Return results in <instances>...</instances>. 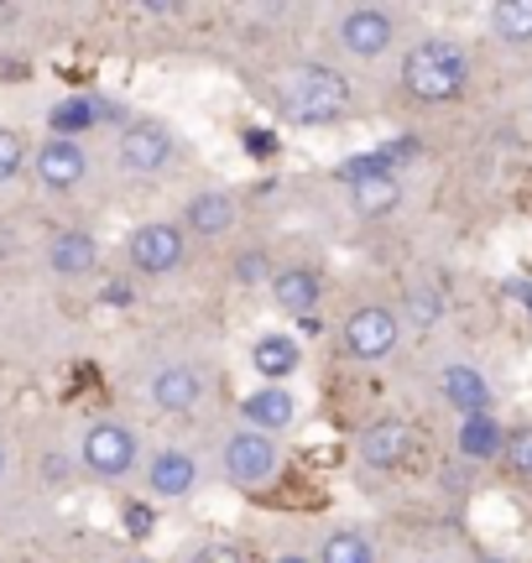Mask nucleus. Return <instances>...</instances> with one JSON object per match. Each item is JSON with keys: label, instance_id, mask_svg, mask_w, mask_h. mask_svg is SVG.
I'll list each match as a JSON object with an SVG mask.
<instances>
[{"label": "nucleus", "instance_id": "1", "mask_svg": "<svg viewBox=\"0 0 532 563\" xmlns=\"http://www.w3.org/2000/svg\"><path fill=\"white\" fill-rule=\"evenodd\" d=\"M142 402L167 422H193L220 391V361L204 350H157L136 376Z\"/></svg>", "mask_w": 532, "mask_h": 563}, {"label": "nucleus", "instance_id": "2", "mask_svg": "<svg viewBox=\"0 0 532 563\" xmlns=\"http://www.w3.org/2000/svg\"><path fill=\"white\" fill-rule=\"evenodd\" d=\"M271 104H277L282 121L303 125V131H324V125L350 121V110H355V79L334 58H298L277 74Z\"/></svg>", "mask_w": 532, "mask_h": 563}, {"label": "nucleus", "instance_id": "3", "mask_svg": "<svg viewBox=\"0 0 532 563\" xmlns=\"http://www.w3.org/2000/svg\"><path fill=\"white\" fill-rule=\"evenodd\" d=\"M475 63L470 47L459 37H418L402 47L397 63V84L412 104H454L470 95Z\"/></svg>", "mask_w": 532, "mask_h": 563}, {"label": "nucleus", "instance_id": "4", "mask_svg": "<svg viewBox=\"0 0 532 563\" xmlns=\"http://www.w3.org/2000/svg\"><path fill=\"white\" fill-rule=\"evenodd\" d=\"M152 443L142 439V428L121 412H100V418H89L79 428V439H74V464H79V475L100 485H131L142 475V460Z\"/></svg>", "mask_w": 532, "mask_h": 563}, {"label": "nucleus", "instance_id": "5", "mask_svg": "<svg viewBox=\"0 0 532 563\" xmlns=\"http://www.w3.org/2000/svg\"><path fill=\"white\" fill-rule=\"evenodd\" d=\"M209 470H214L230 490L256 496V490H271V485L282 481L287 449H282V439H266L256 428L230 422V428H220L214 443H209Z\"/></svg>", "mask_w": 532, "mask_h": 563}, {"label": "nucleus", "instance_id": "6", "mask_svg": "<svg viewBox=\"0 0 532 563\" xmlns=\"http://www.w3.org/2000/svg\"><path fill=\"white\" fill-rule=\"evenodd\" d=\"M324 42L340 63H381L402 47V11L381 5V0L340 5L324 26Z\"/></svg>", "mask_w": 532, "mask_h": 563}, {"label": "nucleus", "instance_id": "7", "mask_svg": "<svg viewBox=\"0 0 532 563\" xmlns=\"http://www.w3.org/2000/svg\"><path fill=\"white\" fill-rule=\"evenodd\" d=\"M184 162V141L167 121L157 115H131V121L115 131L110 141V167L121 178H136V183H157V178H173Z\"/></svg>", "mask_w": 532, "mask_h": 563}, {"label": "nucleus", "instance_id": "8", "mask_svg": "<svg viewBox=\"0 0 532 563\" xmlns=\"http://www.w3.org/2000/svg\"><path fill=\"white\" fill-rule=\"evenodd\" d=\"M209 481V460L199 449H188V443H152L142 460V496L152 506H178V501H193L199 496V485Z\"/></svg>", "mask_w": 532, "mask_h": 563}, {"label": "nucleus", "instance_id": "9", "mask_svg": "<svg viewBox=\"0 0 532 563\" xmlns=\"http://www.w3.org/2000/svg\"><path fill=\"white\" fill-rule=\"evenodd\" d=\"M188 251H193V241L184 235L178 220H142V224H131L121 241L125 272H131V277H146V282L178 277L188 266Z\"/></svg>", "mask_w": 532, "mask_h": 563}, {"label": "nucleus", "instance_id": "10", "mask_svg": "<svg viewBox=\"0 0 532 563\" xmlns=\"http://www.w3.org/2000/svg\"><path fill=\"white\" fill-rule=\"evenodd\" d=\"M402 334H408V329H402V313H397L391 302H361V308H350L345 323H340V350L361 365H381L397 355Z\"/></svg>", "mask_w": 532, "mask_h": 563}, {"label": "nucleus", "instance_id": "11", "mask_svg": "<svg viewBox=\"0 0 532 563\" xmlns=\"http://www.w3.org/2000/svg\"><path fill=\"white\" fill-rule=\"evenodd\" d=\"M26 173L37 178V188L47 194H79L95 183V152H89V141H58L47 136L32 146V162H26Z\"/></svg>", "mask_w": 532, "mask_h": 563}, {"label": "nucleus", "instance_id": "12", "mask_svg": "<svg viewBox=\"0 0 532 563\" xmlns=\"http://www.w3.org/2000/svg\"><path fill=\"white\" fill-rule=\"evenodd\" d=\"M423 454V433L408 418H376L355 433V460L376 470V475H397Z\"/></svg>", "mask_w": 532, "mask_h": 563}, {"label": "nucleus", "instance_id": "13", "mask_svg": "<svg viewBox=\"0 0 532 563\" xmlns=\"http://www.w3.org/2000/svg\"><path fill=\"white\" fill-rule=\"evenodd\" d=\"M131 121L121 104H110L104 95H63V100L47 104V115H42V125H47V136L58 141H89L100 125H121Z\"/></svg>", "mask_w": 532, "mask_h": 563}, {"label": "nucleus", "instance_id": "14", "mask_svg": "<svg viewBox=\"0 0 532 563\" xmlns=\"http://www.w3.org/2000/svg\"><path fill=\"white\" fill-rule=\"evenodd\" d=\"M178 224H184L188 241H204V245H220L235 235L241 224V199L230 188H193L178 209Z\"/></svg>", "mask_w": 532, "mask_h": 563}, {"label": "nucleus", "instance_id": "15", "mask_svg": "<svg viewBox=\"0 0 532 563\" xmlns=\"http://www.w3.org/2000/svg\"><path fill=\"white\" fill-rule=\"evenodd\" d=\"M42 262L58 282H84V277H100L104 266V245L95 230H84V224H63L53 230L47 241H42Z\"/></svg>", "mask_w": 532, "mask_h": 563}, {"label": "nucleus", "instance_id": "16", "mask_svg": "<svg viewBox=\"0 0 532 563\" xmlns=\"http://www.w3.org/2000/svg\"><path fill=\"white\" fill-rule=\"evenodd\" d=\"M298 418H303V402H298V391H292V386H256V391L241 397V412H235L241 428H256V433H266V439L292 433Z\"/></svg>", "mask_w": 532, "mask_h": 563}, {"label": "nucleus", "instance_id": "17", "mask_svg": "<svg viewBox=\"0 0 532 563\" xmlns=\"http://www.w3.org/2000/svg\"><path fill=\"white\" fill-rule=\"evenodd\" d=\"M266 292H271V302L282 308L287 319L298 323V319H313V313L324 308L329 282H324V272H319V266L292 262V266H277V277L266 282Z\"/></svg>", "mask_w": 532, "mask_h": 563}, {"label": "nucleus", "instance_id": "18", "mask_svg": "<svg viewBox=\"0 0 532 563\" xmlns=\"http://www.w3.org/2000/svg\"><path fill=\"white\" fill-rule=\"evenodd\" d=\"M433 382H439V397H444L459 418H480V412L496 407L491 382H486V371L475 361H444L433 371Z\"/></svg>", "mask_w": 532, "mask_h": 563}, {"label": "nucleus", "instance_id": "19", "mask_svg": "<svg viewBox=\"0 0 532 563\" xmlns=\"http://www.w3.org/2000/svg\"><path fill=\"white\" fill-rule=\"evenodd\" d=\"M251 371L262 376V386H287L303 371V340L282 334V329H266L251 340Z\"/></svg>", "mask_w": 532, "mask_h": 563}, {"label": "nucleus", "instance_id": "20", "mask_svg": "<svg viewBox=\"0 0 532 563\" xmlns=\"http://www.w3.org/2000/svg\"><path fill=\"white\" fill-rule=\"evenodd\" d=\"M313 553V563H376L381 553H376V538H370L366 527L355 522H334L319 532V543L308 548Z\"/></svg>", "mask_w": 532, "mask_h": 563}, {"label": "nucleus", "instance_id": "21", "mask_svg": "<svg viewBox=\"0 0 532 563\" xmlns=\"http://www.w3.org/2000/svg\"><path fill=\"white\" fill-rule=\"evenodd\" d=\"M345 199H350V214H355V220H391V214L408 203V188H402L397 173H387V178L350 183Z\"/></svg>", "mask_w": 532, "mask_h": 563}, {"label": "nucleus", "instance_id": "22", "mask_svg": "<svg viewBox=\"0 0 532 563\" xmlns=\"http://www.w3.org/2000/svg\"><path fill=\"white\" fill-rule=\"evenodd\" d=\"M408 157H418V141H387V146H370V152H355V157H345L340 167H334V178L345 183H366V178H387V173H397Z\"/></svg>", "mask_w": 532, "mask_h": 563}, {"label": "nucleus", "instance_id": "23", "mask_svg": "<svg viewBox=\"0 0 532 563\" xmlns=\"http://www.w3.org/2000/svg\"><path fill=\"white\" fill-rule=\"evenodd\" d=\"M501 443H507V428L496 422V412H480V418H459V433H454V449H459V460L491 464V460H501Z\"/></svg>", "mask_w": 532, "mask_h": 563}, {"label": "nucleus", "instance_id": "24", "mask_svg": "<svg viewBox=\"0 0 532 563\" xmlns=\"http://www.w3.org/2000/svg\"><path fill=\"white\" fill-rule=\"evenodd\" d=\"M486 26L501 47H532V0H496L486 11Z\"/></svg>", "mask_w": 532, "mask_h": 563}, {"label": "nucleus", "instance_id": "25", "mask_svg": "<svg viewBox=\"0 0 532 563\" xmlns=\"http://www.w3.org/2000/svg\"><path fill=\"white\" fill-rule=\"evenodd\" d=\"M402 329H418V334H429L433 323L444 319V292L433 287V282H412L408 292H402Z\"/></svg>", "mask_w": 532, "mask_h": 563}, {"label": "nucleus", "instance_id": "26", "mask_svg": "<svg viewBox=\"0 0 532 563\" xmlns=\"http://www.w3.org/2000/svg\"><path fill=\"white\" fill-rule=\"evenodd\" d=\"M271 277H277L271 245H266V241L235 245V256H230V282H235V287H266Z\"/></svg>", "mask_w": 532, "mask_h": 563}, {"label": "nucleus", "instance_id": "27", "mask_svg": "<svg viewBox=\"0 0 532 563\" xmlns=\"http://www.w3.org/2000/svg\"><path fill=\"white\" fill-rule=\"evenodd\" d=\"M26 162H32V146L21 136L16 125H0V188L5 183H16L26 173Z\"/></svg>", "mask_w": 532, "mask_h": 563}, {"label": "nucleus", "instance_id": "28", "mask_svg": "<svg viewBox=\"0 0 532 563\" xmlns=\"http://www.w3.org/2000/svg\"><path fill=\"white\" fill-rule=\"evenodd\" d=\"M501 464L512 470L517 481H532V422H522V428H507V443H501Z\"/></svg>", "mask_w": 532, "mask_h": 563}, {"label": "nucleus", "instance_id": "29", "mask_svg": "<svg viewBox=\"0 0 532 563\" xmlns=\"http://www.w3.org/2000/svg\"><path fill=\"white\" fill-rule=\"evenodd\" d=\"M178 563H251V553L241 543H230V538H204V543H193Z\"/></svg>", "mask_w": 532, "mask_h": 563}, {"label": "nucleus", "instance_id": "30", "mask_svg": "<svg viewBox=\"0 0 532 563\" xmlns=\"http://www.w3.org/2000/svg\"><path fill=\"white\" fill-rule=\"evenodd\" d=\"M121 527H125V538H152V527H157V506L146 501V496H125L121 501Z\"/></svg>", "mask_w": 532, "mask_h": 563}, {"label": "nucleus", "instance_id": "31", "mask_svg": "<svg viewBox=\"0 0 532 563\" xmlns=\"http://www.w3.org/2000/svg\"><path fill=\"white\" fill-rule=\"evenodd\" d=\"M100 302L104 308H131V302H136V282L131 277H104Z\"/></svg>", "mask_w": 532, "mask_h": 563}, {"label": "nucleus", "instance_id": "32", "mask_svg": "<svg viewBox=\"0 0 532 563\" xmlns=\"http://www.w3.org/2000/svg\"><path fill=\"white\" fill-rule=\"evenodd\" d=\"M246 152L251 157H271V152H277V136H271V131H246Z\"/></svg>", "mask_w": 532, "mask_h": 563}, {"label": "nucleus", "instance_id": "33", "mask_svg": "<svg viewBox=\"0 0 532 563\" xmlns=\"http://www.w3.org/2000/svg\"><path fill=\"white\" fill-rule=\"evenodd\" d=\"M11 464H16V449H11V439L0 433V485L11 481Z\"/></svg>", "mask_w": 532, "mask_h": 563}, {"label": "nucleus", "instance_id": "34", "mask_svg": "<svg viewBox=\"0 0 532 563\" xmlns=\"http://www.w3.org/2000/svg\"><path fill=\"white\" fill-rule=\"evenodd\" d=\"M298 334H308V340H319V334H324V323H319V313H313V319H298Z\"/></svg>", "mask_w": 532, "mask_h": 563}, {"label": "nucleus", "instance_id": "35", "mask_svg": "<svg viewBox=\"0 0 532 563\" xmlns=\"http://www.w3.org/2000/svg\"><path fill=\"white\" fill-rule=\"evenodd\" d=\"M507 287H512V298L528 302V313H532V282H507Z\"/></svg>", "mask_w": 532, "mask_h": 563}, {"label": "nucleus", "instance_id": "36", "mask_svg": "<svg viewBox=\"0 0 532 563\" xmlns=\"http://www.w3.org/2000/svg\"><path fill=\"white\" fill-rule=\"evenodd\" d=\"M271 563H313V553H303V548H292V553H277Z\"/></svg>", "mask_w": 532, "mask_h": 563}, {"label": "nucleus", "instance_id": "37", "mask_svg": "<svg viewBox=\"0 0 532 563\" xmlns=\"http://www.w3.org/2000/svg\"><path fill=\"white\" fill-rule=\"evenodd\" d=\"M115 563H157V559H146V553H125V559H115Z\"/></svg>", "mask_w": 532, "mask_h": 563}]
</instances>
